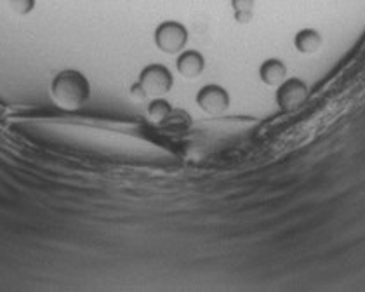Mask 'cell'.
Segmentation results:
<instances>
[{
    "mask_svg": "<svg viewBox=\"0 0 365 292\" xmlns=\"http://www.w3.org/2000/svg\"><path fill=\"white\" fill-rule=\"evenodd\" d=\"M308 100L307 82L297 77L285 78L280 85H277L275 101L284 113H292L304 105Z\"/></svg>",
    "mask_w": 365,
    "mask_h": 292,
    "instance_id": "4",
    "label": "cell"
},
{
    "mask_svg": "<svg viewBox=\"0 0 365 292\" xmlns=\"http://www.w3.org/2000/svg\"><path fill=\"white\" fill-rule=\"evenodd\" d=\"M294 47L303 54H313L322 47V35L315 28H303L294 35Z\"/></svg>",
    "mask_w": 365,
    "mask_h": 292,
    "instance_id": "8",
    "label": "cell"
},
{
    "mask_svg": "<svg viewBox=\"0 0 365 292\" xmlns=\"http://www.w3.org/2000/svg\"><path fill=\"white\" fill-rule=\"evenodd\" d=\"M136 84L140 85L145 98H162L173 89L174 78L168 66L152 63L141 70Z\"/></svg>",
    "mask_w": 365,
    "mask_h": 292,
    "instance_id": "2",
    "label": "cell"
},
{
    "mask_svg": "<svg viewBox=\"0 0 365 292\" xmlns=\"http://www.w3.org/2000/svg\"><path fill=\"white\" fill-rule=\"evenodd\" d=\"M254 6H256V0H232L233 7V16L242 25L249 23L254 16Z\"/></svg>",
    "mask_w": 365,
    "mask_h": 292,
    "instance_id": "10",
    "label": "cell"
},
{
    "mask_svg": "<svg viewBox=\"0 0 365 292\" xmlns=\"http://www.w3.org/2000/svg\"><path fill=\"white\" fill-rule=\"evenodd\" d=\"M176 68L182 77L197 78L198 75L204 72L205 58L202 56L198 51H193V49L181 51L180 56L176 59Z\"/></svg>",
    "mask_w": 365,
    "mask_h": 292,
    "instance_id": "6",
    "label": "cell"
},
{
    "mask_svg": "<svg viewBox=\"0 0 365 292\" xmlns=\"http://www.w3.org/2000/svg\"><path fill=\"white\" fill-rule=\"evenodd\" d=\"M146 113H148L150 120L160 124V122H165L170 115H173V106H170V103L168 100H164V98H153V101L150 103L148 108H146Z\"/></svg>",
    "mask_w": 365,
    "mask_h": 292,
    "instance_id": "9",
    "label": "cell"
},
{
    "mask_svg": "<svg viewBox=\"0 0 365 292\" xmlns=\"http://www.w3.org/2000/svg\"><path fill=\"white\" fill-rule=\"evenodd\" d=\"M195 101L202 112L209 113V115H221V113H225L228 110L230 94L221 85L207 84L198 90Z\"/></svg>",
    "mask_w": 365,
    "mask_h": 292,
    "instance_id": "5",
    "label": "cell"
},
{
    "mask_svg": "<svg viewBox=\"0 0 365 292\" xmlns=\"http://www.w3.org/2000/svg\"><path fill=\"white\" fill-rule=\"evenodd\" d=\"M9 7L16 14L26 16L35 9V0H7Z\"/></svg>",
    "mask_w": 365,
    "mask_h": 292,
    "instance_id": "11",
    "label": "cell"
},
{
    "mask_svg": "<svg viewBox=\"0 0 365 292\" xmlns=\"http://www.w3.org/2000/svg\"><path fill=\"white\" fill-rule=\"evenodd\" d=\"M155 46L168 54H180L188 44V30L180 21H164L155 28Z\"/></svg>",
    "mask_w": 365,
    "mask_h": 292,
    "instance_id": "3",
    "label": "cell"
},
{
    "mask_svg": "<svg viewBox=\"0 0 365 292\" xmlns=\"http://www.w3.org/2000/svg\"><path fill=\"white\" fill-rule=\"evenodd\" d=\"M257 73H259L263 84L269 85V88H275V85H280L285 80V77H287V66L279 58H268L261 63Z\"/></svg>",
    "mask_w": 365,
    "mask_h": 292,
    "instance_id": "7",
    "label": "cell"
},
{
    "mask_svg": "<svg viewBox=\"0 0 365 292\" xmlns=\"http://www.w3.org/2000/svg\"><path fill=\"white\" fill-rule=\"evenodd\" d=\"M51 94L59 106L68 110L81 108L91 96V84L78 70H61L51 84Z\"/></svg>",
    "mask_w": 365,
    "mask_h": 292,
    "instance_id": "1",
    "label": "cell"
}]
</instances>
